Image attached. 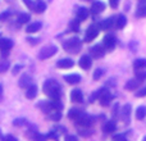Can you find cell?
Masks as SVG:
<instances>
[{"label":"cell","instance_id":"cell-1","mask_svg":"<svg viewBox=\"0 0 146 141\" xmlns=\"http://www.w3.org/2000/svg\"><path fill=\"white\" fill-rule=\"evenodd\" d=\"M44 92L48 95V98L50 99L51 101H59L62 96V90L59 83L56 82L55 80L50 78V80H46L44 82V87H42Z\"/></svg>","mask_w":146,"mask_h":141},{"label":"cell","instance_id":"cell-2","mask_svg":"<svg viewBox=\"0 0 146 141\" xmlns=\"http://www.w3.org/2000/svg\"><path fill=\"white\" fill-rule=\"evenodd\" d=\"M63 48L68 53H78L81 50V40L78 37H71L63 44Z\"/></svg>","mask_w":146,"mask_h":141},{"label":"cell","instance_id":"cell-3","mask_svg":"<svg viewBox=\"0 0 146 141\" xmlns=\"http://www.w3.org/2000/svg\"><path fill=\"white\" fill-rule=\"evenodd\" d=\"M99 32H100V26L99 25H91L85 32V41L86 43H91L94 39L98 37Z\"/></svg>","mask_w":146,"mask_h":141},{"label":"cell","instance_id":"cell-4","mask_svg":"<svg viewBox=\"0 0 146 141\" xmlns=\"http://www.w3.org/2000/svg\"><path fill=\"white\" fill-rule=\"evenodd\" d=\"M56 51H58V48H56L55 45L44 46V48L40 50V53H38V58H40L41 61L48 59V58H51L53 55H55L56 54Z\"/></svg>","mask_w":146,"mask_h":141},{"label":"cell","instance_id":"cell-5","mask_svg":"<svg viewBox=\"0 0 146 141\" xmlns=\"http://www.w3.org/2000/svg\"><path fill=\"white\" fill-rule=\"evenodd\" d=\"M74 122L78 124V126L83 127V128H88V127H90L91 124L94 123V118L91 116H88V114L82 113L77 119H76Z\"/></svg>","mask_w":146,"mask_h":141},{"label":"cell","instance_id":"cell-6","mask_svg":"<svg viewBox=\"0 0 146 141\" xmlns=\"http://www.w3.org/2000/svg\"><path fill=\"white\" fill-rule=\"evenodd\" d=\"M12 48H13V41L12 40L0 37V51H1L3 58H5V57L9 54V51H10Z\"/></svg>","mask_w":146,"mask_h":141},{"label":"cell","instance_id":"cell-7","mask_svg":"<svg viewBox=\"0 0 146 141\" xmlns=\"http://www.w3.org/2000/svg\"><path fill=\"white\" fill-rule=\"evenodd\" d=\"M111 99H113V95L108 91V88H105V91H104V92L101 94V96L99 98V101H100V104L103 106H108L109 104L111 103Z\"/></svg>","mask_w":146,"mask_h":141},{"label":"cell","instance_id":"cell-8","mask_svg":"<svg viewBox=\"0 0 146 141\" xmlns=\"http://www.w3.org/2000/svg\"><path fill=\"white\" fill-rule=\"evenodd\" d=\"M73 66H74V62L71 58H63L60 61H58V63H56V67L60 69H68V68H72Z\"/></svg>","mask_w":146,"mask_h":141},{"label":"cell","instance_id":"cell-9","mask_svg":"<svg viewBox=\"0 0 146 141\" xmlns=\"http://www.w3.org/2000/svg\"><path fill=\"white\" fill-rule=\"evenodd\" d=\"M104 45H105V48H108L109 50H111V49L115 46L117 44V40L115 37H114V35H111V33H108V35L104 36Z\"/></svg>","mask_w":146,"mask_h":141},{"label":"cell","instance_id":"cell-10","mask_svg":"<svg viewBox=\"0 0 146 141\" xmlns=\"http://www.w3.org/2000/svg\"><path fill=\"white\" fill-rule=\"evenodd\" d=\"M140 83H141V81H139L137 78H131V80H128L126 82V85H124V88H126V90H128V91L139 90Z\"/></svg>","mask_w":146,"mask_h":141},{"label":"cell","instance_id":"cell-11","mask_svg":"<svg viewBox=\"0 0 146 141\" xmlns=\"http://www.w3.org/2000/svg\"><path fill=\"white\" fill-rule=\"evenodd\" d=\"M18 85H19L21 88H26V90H27V88L30 87L31 85H32V78H31V76L23 74L22 77L19 78V82H18Z\"/></svg>","mask_w":146,"mask_h":141},{"label":"cell","instance_id":"cell-12","mask_svg":"<svg viewBox=\"0 0 146 141\" xmlns=\"http://www.w3.org/2000/svg\"><path fill=\"white\" fill-rule=\"evenodd\" d=\"M78 64H80V67L82 69L87 70L91 68V64H92V61H91V58L88 55H83L80 58V62H78Z\"/></svg>","mask_w":146,"mask_h":141},{"label":"cell","instance_id":"cell-13","mask_svg":"<svg viewBox=\"0 0 146 141\" xmlns=\"http://www.w3.org/2000/svg\"><path fill=\"white\" fill-rule=\"evenodd\" d=\"M71 100L74 103H82L83 101V94L80 88H74L71 92Z\"/></svg>","mask_w":146,"mask_h":141},{"label":"cell","instance_id":"cell-14","mask_svg":"<svg viewBox=\"0 0 146 141\" xmlns=\"http://www.w3.org/2000/svg\"><path fill=\"white\" fill-rule=\"evenodd\" d=\"M104 9H105V4H104L103 1H96V3H94V4L91 5V13H92L94 15L101 13Z\"/></svg>","mask_w":146,"mask_h":141},{"label":"cell","instance_id":"cell-15","mask_svg":"<svg viewBox=\"0 0 146 141\" xmlns=\"http://www.w3.org/2000/svg\"><path fill=\"white\" fill-rule=\"evenodd\" d=\"M91 54H92L95 58H101V57L105 54V48H103L101 45H95L91 48Z\"/></svg>","mask_w":146,"mask_h":141},{"label":"cell","instance_id":"cell-16","mask_svg":"<svg viewBox=\"0 0 146 141\" xmlns=\"http://www.w3.org/2000/svg\"><path fill=\"white\" fill-rule=\"evenodd\" d=\"M126 23H127V18L124 17L123 14H119L118 17L114 19V27L118 28V30H122V28L126 26Z\"/></svg>","mask_w":146,"mask_h":141},{"label":"cell","instance_id":"cell-17","mask_svg":"<svg viewBox=\"0 0 146 141\" xmlns=\"http://www.w3.org/2000/svg\"><path fill=\"white\" fill-rule=\"evenodd\" d=\"M64 80L68 83H71V85H76V83H78L81 81V76L77 74V73H72V74L64 76Z\"/></svg>","mask_w":146,"mask_h":141},{"label":"cell","instance_id":"cell-18","mask_svg":"<svg viewBox=\"0 0 146 141\" xmlns=\"http://www.w3.org/2000/svg\"><path fill=\"white\" fill-rule=\"evenodd\" d=\"M36 95H37V86L32 83V85L26 90V98L27 99H35Z\"/></svg>","mask_w":146,"mask_h":141},{"label":"cell","instance_id":"cell-19","mask_svg":"<svg viewBox=\"0 0 146 141\" xmlns=\"http://www.w3.org/2000/svg\"><path fill=\"white\" fill-rule=\"evenodd\" d=\"M87 17H88V10L86 9V8H83V7H80L77 9V19L80 21H86L87 19Z\"/></svg>","mask_w":146,"mask_h":141},{"label":"cell","instance_id":"cell-20","mask_svg":"<svg viewBox=\"0 0 146 141\" xmlns=\"http://www.w3.org/2000/svg\"><path fill=\"white\" fill-rule=\"evenodd\" d=\"M41 22H33V23H30V25L27 26V28H26V31H27L28 33H35L37 32V31H40L41 28Z\"/></svg>","mask_w":146,"mask_h":141},{"label":"cell","instance_id":"cell-21","mask_svg":"<svg viewBox=\"0 0 146 141\" xmlns=\"http://www.w3.org/2000/svg\"><path fill=\"white\" fill-rule=\"evenodd\" d=\"M99 26H100V30H109V28L114 27V18H108V19H104Z\"/></svg>","mask_w":146,"mask_h":141},{"label":"cell","instance_id":"cell-22","mask_svg":"<svg viewBox=\"0 0 146 141\" xmlns=\"http://www.w3.org/2000/svg\"><path fill=\"white\" fill-rule=\"evenodd\" d=\"M46 9V4L42 1V0H37V1H35V9H33V12L37 13V14H40V13H44Z\"/></svg>","mask_w":146,"mask_h":141},{"label":"cell","instance_id":"cell-23","mask_svg":"<svg viewBox=\"0 0 146 141\" xmlns=\"http://www.w3.org/2000/svg\"><path fill=\"white\" fill-rule=\"evenodd\" d=\"M129 116H131V105L127 104V105H124L123 109H122V119H123L124 122H128Z\"/></svg>","mask_w":146,"mask_h":141},{"label":"cell","instance_id":"cell-24","mask_svg":"<svg viewBox=\"0 0 146 141\" xmlns=\"http://www.w3.org/2000/svg\"><path fill=\"white\" fill-rule=\"evenodd\" d=\"M114 130H115V123H114V121H108L106 123H104L103 131L105 132V134H111V132H114Z\"/></svg>","mask_w":146,"mask_h":141},{"label":"cell","instance_id":"cell-25","mask_svg":"<svg viewBox=\"0 0 146 141\" xmlns=\"http://www.w3.org/2000/svg\"><path fill=\"white\" fill-rule=\"evenodd\" d=\"M83 112L81 110V109H77V108H72L71 110L68 112V118L72 119V121H76V119L78 118V117L82 114Z\"/></svg>","mask_w":146,"mask_h":141},{"label":"cell","instance_id":"cell-26","mask_svg":"<svg viewBox=\"0 0 146 141\" xmlns=\"http://www.w3.org/2000/svg\"><path fill=\"white\" fill-rule=\"evenodd\" d=\"M133 67L136 69H145L146 68V59L144 58H139V59H136V61L133 62Z\"/></svg>","mask_w":146,"mask_h":141},{"label":"cell","instance_id":"cell-27","mask_svg":"<svg viewBox=\"0 0 146 141\" xmlns=\"http://www.w3.org/2000/svg\"><path fill=\"white\" fill-rule=\"evenodd\" d=\"M145 117H146V106H144V105L139 106L136 110V118L139 119V121H142Z\"/></svg>","mask_w":146,"mask_h":141},{"label":"cell","instance_id":"cell-28","mask_svg":"<svg viewBox=\"0 0 146 141\" xmlns=\"http://www.w3.org/2000/svg\"><path fill=\"white\" fill-rule=\"evenodd\" d=\"M9 66H10V63L8 59H5V58L0 59V73L7 72V70L9 69Z\"/></svg>","mask_w":146,"mask_h":141},{"label":"cell","instance_id":"cell-29","mask_svg":"<svg viewBox=\"0 0 146 141\" xmlns=\"http://www.w3.org/2000/svg\"><path fill=\"white\" fill-rule=\"evenodd\" d=\"M136 17L139 18H142V17H146V5L145 4H140L136 9Z\"/></svg>","mask_w":146,"mask_h":141},{"label":"cell","instance_id":"cell-30","mask_svg":"<svg viewBox=\"0 0 146 141\" xmlns=\"http://www.w3.org/2000/svg\"><path fill=\"white\" fill-rule=\"evenodd\" d=\"M30 14H27V13H22V14H19L18 15V18H17V22H18V25H25V23H27L28 21H30Z\"/></svg>","mask_w":146,"mask_h":141},{"label":"cell","instance_id":"cell-31","mask_svg":"<svg viewBox=\"0 0 146 141\" xmlns=\"http://www.w3.org/2000/svg\"><path fill=\"white\" fill-rule=\"evenodd\" d=\"M104 91H105V88H99L98 91H95V92L94 94H91V96H90V103H94V101L96 100V99H99L101 96V94L104 92Z\"/></svg>","mask_w":146,"mask_h":141},{"label":"cell","instance_id":"cell-32","mask_svg":"<svg viewBox=\"0 0 146 141\" xmlns=\"http://www.w3.org/2000/svg\"><path fill=\"white\" fill-rule=\"evenodd\" d=\"M69 30L74 31V32H78V31H80V21L78 19L71 21V23H69Z\"/></svg>","mask_w":146,"mask_h":141},{"label":"cell","instance_id":"cell-33","mask_svg":"<svg viewBox=\"0 0 146 141\" xmlns=\"http://www.w3.org/2000/svg\"><path fill=\"white\" fill-rule=\"evenodd\" d=\"M32 140L33 141H46L48 140V136L46 135H42V134H33L32 135Z\"/></svg>","mask_w":146,"mask_h":141},{"label":"cell","instance_id":"cell-34","mask_svg":"<svg viewBox=\"0 0 146 141\" xmlns=\"http://www.w3.org/2000/svg\"><path fill=\"white\" fill-rule=\"evenodd\" d=\"M103 74H104V69L103 68H96V70L94 72V80H95V81L100 80Z\"/></svg>","mask_w":146,"mask_h":141},{"label":"cell","instance_id":"cell-35","mask_svg":"<svg viewBox=\"0 0 146 141\" xmlns=\"http://www.w3.org/2000/svg\"><path fill=\"white\" fill-rule=\"evenodd\" d=\"M136 96L137 98H144V96H146V87L139 88V90L136 91Z\"/></svg>","mask_w":146,"mask_h":141},{"label":"cell","instance_id":"cell-36","mask_svg":"<svg viewBox=\"0 0 146 141\" xmlns=\"http://www.w3.org/2000/svg\"><path fill=\"white\" fill-rule=\"evenodd\" d=\"M23 3L27 5L28 9H31V10L35 9V1H33V0H23Z\"/></svg>","mask_w":146,"mask_h":141},{"label":"cell","instance_id":"cell-37","mask_svg":"<svg viewBox=\"0 0 146 141\" xmlns=\"http://www.w3.org/2000/svg\"><path fill=\"white\" fill-rule=\"evenodd\" d=\"M136 78H139V81L146 80V72H136Z\"/></svg>","mask_w":146,"mask_h":141},{"label":"cell","instance_id":"cell-38","mask_svg":"<svg viewBox=\"0 0 146 141\" xmlns=\"http://www.w3.org/2000/svg\"><path fill=\"white\" fill-rule=\"evenodd\" d=\"M26 123V119L25 118H18V119H15L14 122H13V124L14 126H22V124H25Z\"/></svg>","mask_w":146,"mask_h":141},{"label":"cell","instance_id":"cell-39","mask_svg":"<svg viewBox=\"0 0 146 141\" xmlns=\"http://www.w3.org/2000/svg\"><path fill=\"white\" fill-rule=\"evenodd\" d=\"M114 141H127V139H126V136H124V135L118 134V135H115V136H114Z\"/></svg>","mask_w":146,"mask_h":141},{"label":"cell","instance_id":"cell-40","mask_svg":"<svg viewBox=\"0 0 146 141\" xmlns=\"http://www.w3.org/2000/svg\"><path fill=\"white\" fill-rule=\"evenodd\" d=\"M3 141H17L14 136H12V135H5V136H3Z\"/></svg>","mask_w":146,"mask_h":141},{"label":"cell","instance_id":"cell-41","mask_svg":"<svg viewBox=\"0 0 146 141\" xmlns=\"http://www.w3.org/2000/svg\"><path fill=\"white\" fill-rule=\"evenodd\" d=\"M27 41L30 44H32V45H35V44H38L40 43V39H33V37H27Z\"/></svg>","mask_w":146,"mask_h":141},{"label":"cell","instance_id":"cell-42","mask_svg":"<svg viewBox=\"0 0 146 141\" xmlns=\"http://www.w3.org/2000/svg\"><path fill=\"white\" fill-rule=\"evenodd\" d=\"M21 69H22V66H21V64H17V66H15L14 67V68H13V70H12V73H13V74H18V72H19V70Z\"/></svg>","mask_w":146,"mask_h":141},{"label":"cell","instance_id":"cell-43","mask_svg":"<svg viewBox=\"0 0 146 141\" xmlns=\"http://www.w3.org/2000/svg\"><path fill=\"white\" fill-rule=\"evenodd\" d=\"M119 1H121V0H109V4H110L111 8H117L119 4Z\"/></svg>","mask_w":146,"mask_h":141},{"label":"cell","instance_id":"cell-44","mask_svg":"<svg viewBox=\"0 0 146 141\" xmlns=\"http://www.w3.org/2000/svg\"><path fill=\"white\" fill-rule=\"evenodd\" d=\"M8 15H9V12H4V13H1V14H0V21L7 19Z\"/></svg>","mask_w":146,"mask_h":141},{"label":"cell","instance_id":"cell-45","mask_svg":"<svg viewBox=\"0 0 146 141\" xmlns=\"http://www.w3.org/2000/svg\"><path fill=\"white\" fill-rule=\"evenodd\" d=\"M66 141H78L77 137L73 136V135H68V136L66 137Z\"/></svg>","mask_w":146,"mask_h":141},{"label":"cell","instance_id":"cell-46","mask_svg":"<svg viewBox=\"0 0 146 141\" xmlns=\"http://www.w3.org/2000/svg\"><path fill=\"white\" fill-rule=\"evenodd\" d=\"M1 99H3V86L0 85V101H1Z\"/></svg>","mask_w":146,"mask_h":141},{"label":"cell","instance_id":"cell-47","mask_svg":"<svg viewBox=\"0 0 146 141\" xmlns=\"http://www.w3.org/2000/svg\"><path fill=\"white\" fill-rule=\"evenodd\" d=\"M139 1H140V3H141V4H144V3L146 1V0H139Z\"/></svg>","mask_w":146,"mask_h":141},{"label":"cell","instance_id":"cell-48","mask_svg":"<svg viewBox=\"0 0 146 141\" xmlns=\"http://www.w3.org/2000/svg\"><path fill=\"white\" fill-rule=\"evenodd\" d=\"M5 1H9V3H12V1H14V0H5Z\"/></svg>","mask_w":146,"mask_h":141},{"label":"cell","instance_id":"cell-49","mask_svg":"<svg viewBox=\"0 0 146 141\" xmlns=\"http://www.w3.org/2000/svg\"><path fill=\"white\" fill-rule=\"evenodd\" d=\"M142 141H146V136H145V137H144V140H142Z\"/></svg>","mask_w":146,"mask_h":141},{"label":"cell","instance_id":"cell-50","mask_svg":"<svg viewBox=\"0 0 146 141\" xmlns=\"http://www.w3.org/2000/svg\"><path fill=\"white\" fill-rule=\"evenodd\" d=\"M86 1H88V0H86Z\"/></svg>","mask_w":146,"mask_h":141}]
</instances>
